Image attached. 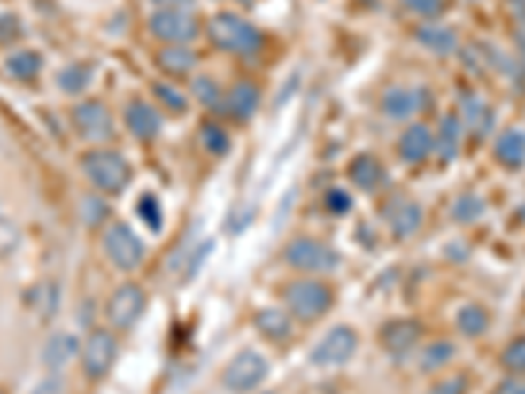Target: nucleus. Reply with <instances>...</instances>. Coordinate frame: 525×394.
<instances>
[{"label":"nucleus","instance_id":"obj_31","mask_svg":"<svg viewBox=\"0 0 525 394\" xmlns=\"http://www.w3.org/2000/svg\"><path fill=\"white\" fill-rule=\"evenodd\" d=\"M200 140H203L205 151L213 153V156H226L228 148H231V140H228L226 129L221 124H213V121H205L200 127Z\"/></svg>","mask_w":525,"mask_h":394},{"label":"nucleus","instance_id":"obj_38","mask_svg":"<svg viewBox=\"0 0 525 394\" xmlns=\"http://www.w3.org/2000/svg\"><path fill=\"white\" fill-rule=\"evenodd\" d=\"M81 219L87 221V227H100L103 219H108V205L100 197H87L81 205Z\"/></svg>","mask_w":525,"mask_h":394},{"label":"nucleus","instance_id":"obj_10","mask_svg":"<svg viewBox=\"0 0 525 394\" xmlns=\"http://www.w3.org/2000/svg\"><path fill=\"white\" fill-rule=\"evenodd\" d=\"M72 124L81 140L87 143H111L113 140V119L111 111L100 100H84L72 113Z\"/></svg>","mask_w":525,"mask_h":394},{"label":"nucleus","instance_id":"obj_15","mask_svg":"<svg viewBox=\"0 0 525 394\" xmlns=\"http://www.w3.org/2000/svg\"><path fill=\"white\" fill-rule=\"evenodd\" d=\"M397 151L405 163H423L426 158L431 156L434 151V135L426 124H410L399 143H397Z\"/></svg>","mask_w":525,"mask_h":394},{"label":"nucleus","instance_id":"obj_35","mask_svg":"<svg viewBox=\"0 0 525 394\" xmlns=\"http://www.w3.org/2000/svg\"><path fill=\"white\" fill-rule=\"evenodd\" d=\"M192 89H195L197 100H200V103H205L208 108H216V105H221V100H224V95H221V87H219V84H216V81H213L211 77L195 79Z\"/></svg>","mask_w":525,"mask_h":394},{"label":"nucleus","instance_id":"obj_5","mask_svg":"<svg viewBox=\"0 0 525 394\" xmlns=\"http://www.w3.org/2000/svg\"><path fill=\"white\" fill-rule=\"evenodd\" d=\"M81 371L87 379L92 382H100L105 379L113 366H116V358H119V339L113 336V331L108 328H95L89 331V336L81 342Z\"/></svg>","mask_w":525,"mask_h":394},{"label":"nucleus","instance_id":"obj_13","mask_svg":"<svg viewBox=\"0 0 525 394\" xmlns=\"http://www.w3.org/2000/svg\"><path fill=\"white\" fill-rule=\"evenodd\" d=\"M386 224L397 239H410L413 235H418V229L423 224V211L415 200L397 197L386 208Z\"/></svg>","mask_w":525,"mask_h":394},{"label":"nucleus","instance_id":"obj_11","mask_svg":"<svg viewBox=\"0 0 525 394\" xmlns=\"http://www.w3.org/2000/svg\"><path fill=\"white\" fill-rule=\"evenodd\" d=\"M151 32L171 45H184L200 35V21L192 16V11H163L158 8L151 16Z\"/></svg>","mask_w":525,"mask_h":394},{"label":"nucleus","instance_id":"obj_33","mask_svg":"<svg viewBox=\"0 0 525 394\" xmlns=\"http://www.w3.org/2000/svg\"><path fill=\"white\" fill-rule=\"evenodd\" d=\"M19 244H21V232H19V227H16L8 216L0 213V260L11 258V255L19 250Z\"/></svg>","mask_w":525,"mask_h":394},{"label":"nucleus","instance_id":"obj_48","mask_svg":"<svg viewBox=\"0 0 525 394\" xmlns=\"http://www.w3.org/2000/svg\"><path fill=\"white\" fill-rule=\"evenodd\" d=\"M263 394H276V392H263Z\"/></svg>","mask_w":525,"mask_h":394},{"label":"nucleus","instance_id":"obj_17","mask_svg":"<svg viewBox=\"0 0 525 394\" xmlns=\"http://www.w3.org/2000/svg\"><path fill=\"white\" fill-rule=\"evenodd\" d=\"M421 105H423V95L418 89H410V87H394L381 100L383 116H389L394 121H405V119L415 116L421 111Z\"/></svg>","mask_w":525,"mask_h":394},{"label":"nucleus","instance_id":"obj_14","mask_svg":"<svg viewBox=\"0 0 525 394\" xmlns=\"http://www.w3.org/2000/svg\"><path fill=\"white\" fill-rule=\"evenodd\" d=\"M124 119H127L129 132H132L137 140H143V143L155 140V137L160 135V127H163L160 113L152 108L151 103H145V100H132V103L127 105Z\"/></svg>","mask_w":525,"mask_h":394},{"label":"nucleus","instance_id":"obj_4","mask_svg":"<svg viewBox=\"0 0 525 394\" xmlns=\"http://www.w3.org/2000/svg\"><path fill=\"white\" fill-rule=\"evenodd\" d=\"M103 250L108 255V260L119 268V271H137L148 255V247L145 242L137 236V232L124 224V221H113L108 229H105V236H103Z\"/></svg>","mask_w":525,"mask_h":394},{"label":"nucleus","instance_id":"obj_22","mask_svg":"<svg viewBox=\"0 0 525 394\" xmlns=\"http://www.w3.org/2000/svg\"><path fill=\"white\" fill-rule=\"evenodd\" d=\"M418 42L426 50L436 53V56H450V53L457 50V35H454V29L442 27V24H426V27H421L418 29Z\"/></svg>","mask_w":525,"mask_h":394},{"label":"nucleus","instance_id":"obj_39","mask_svg":"<svg viewBox=\"0 0 525 394\" xmlns=\"http://www.w3.org/2000/svg\"><path fill=\"white\" fill-rule=\"evenodd\" d=\"M407 11L423 19H439L444 13V0H402Z\"/></svg>","mask_w":525,"mask_h":394},{"label":"nucleus","instance_id":"obj_26","mask_svg":"<svg viewBox=\"0 0 525 394\" xmlns=\"http://www.w3.org/2000/svg\"><path fill=\"white\" fill-rule=\"evenodd\" d=\"M462 113H465L467 127H470L478 137H486V135L491 132V127H494V113H491V108H489L481 97L467 95V97L462 100Z\"/></svg>","mask_w":525,"mask_h":394},{"label":"nucleus","instance_id":"obj_44","mask_svg":"<svg viewBox=\"0 0 525 394\" xmlns=\"http://www.w3.org/2000/svg\"><path fill=\"white\" fill-rule=\"evenodd\" d=\"M163 11H189L195 0H152Z\"/></svg>","mask_w":525,"mask_h":394},{"label":"nucleus","instance_id":"obj_45","mask_svg":"<svg viewBox=\"0 0 525 394\" xmlns=\"http://www.w3.org/2000/svg\"><path fill=\"white\" fill-rule=\"evenodd\" d=\"M515 42H518V48H521V56L525 58V21H521L518 29H515Z\"/></svg>","mask_w":525,"mask_h":394},{"label":"nucleus","instance_id":"obj_7","mask_svg":"<svg viewBox=\"0 0 525 394\" xmlns=\"http://www.w3.org/2000/svg\"><path fill=\"white\" fill-rule=\"evenodd\" d=\"M148 311V295L140 284L129 282V284H121L111 297H108V305H105V318L108 323L116 328V331H129L137 326V321L145 315Z\"/></svg>","mask_w":525,"mask_h":394},{"label":"nucleus","instance_id":"obj_42","mask_svg":"<svg viewBox=\"0 0 525 394\" xmlns=\"http://www.w3.org/2000/svg\"><path fill=\"white\" fill-rule=\"evenodd\" d=\"M494 394H525V376H507L505 382H499Z\"/></svg>","mask_w":525,"mask_h":394},{"label":"nucleus","instance_id":"obj_16","mask_svg":"<svg viewBox=\"0 0 525 394\" xmlns=\"http://www.w3.org/2000/svg\"><path fill=\"white\" fill-rule=\"evenodd\" d=\"M81 352V342L76 339L74 334H66V331H58L48 339L45 350H42V363L48 366V371L58 374L64 371L76 355Z\"/></svg>","mask_w":525,"mask_h":394},{"label":"nucleus","instance_id":"obj_29","mask_svg":"<svg viewBox=\"0 0 525 394\" xmlns=\"http://www.w3.org/2000/svg\"><path fill=\"white\" fill-rule=\"evenodd\" d=\"M486 213V203L478 195H462L452 205V219L457 224H475Z\"/></svg>","mask_w":525,"mask_h":394},{"label":"nucleus","instance_id":"obj_25","mask_svg":"<svg viewBox=\"0 0 525 394\" xmlns=\"http://www.w3.org/2000/svg\"><path fill=\"white\" fill-rule=\"evenodd\" d=\"M459 140H462V124L457 116H444L442 119V127H439V135L434 137V148L442 158V163H450L459 153Z\"/></svg>","mask_w":525,"mask_h":394},{"label":"nucleus","instance_id":"obj_21","mask_svg":"<svg viewBox=\"0 0 525 394\" xmlns=\"http://www.w3.org/2000/svg\"><path fill=\"white\" fill-rule=\"evenodd\" d=\"M454 323H457V331L467 339H475V336H483L491 326V313L478 305V303H467L462 305L457 315H454Z\"/></svg>","mask_w":525,"mask_h":394},{"label":"nucleus","instance_id":"obj_30","mask_svg":"<svg viewBox=\"0 0 525 394\" xmlns=\"http://www.w3.org/2000/svg\"><path fill=\"white\" fill-rule=\"evenodd\" d=\"M499 363L502 368L510 374V376H525V334L523 336H515L499 355Z\"/></svg>","mask_w":525,"mask_h":394},{"label":"nucleus","instance_id":"obj_23","mask_svg":"<svg viewBox=\"0 0 525 394\" xmlns=\"http://www.w3.org/2000/svg\"><path fill=\"white\" fill-rule=\"evenodd\" d=\"M350 179H352V184L358 189L374 192V189L381 187V182H383V168H381V163L374 156H366L363 153V156H358L350 163Z\"/></svg>","mask_w":525,"mask_h":394},{"label":"nucleus","instance_id":"obj_40","mask_svg":"<svg viewBox=\"0 0 525 394\" xmlns=\"http://www.w3.org/2000/svg\"><path fill=\"white\" fill-rule=\"evenodd\" d=\"M323 205H326V211L334 213V216H344V213L352 211V200H350V195H347L344 189H331V192H326Z\"/></svg>","mask_w":525,"mask_h":394},{"label":"nucleus","instance_id":"obj_12","mask_svg":"<svg viewBox=\"0 0 525 394\" xmlns=\"http://www.w3.org/2000/svg\"><path fill=\"white\" fill-rule=\"evenodd\" d=\"M421 336H423V326L413 318H394V321L383 323V328L378 334L381 347L394 358H402L410 350H415Z\"/></svg>","mask_w":525,"mask_h":394},{"label":"nucleus","instance_id":"obj_37","mask_svg":"<svg viewBox=\"0 0 525 394\" xmlns=\"http://www.w3.org/2000/svg\"><path fill=\"white\" fill-rule=\"evenodd\" d=\"M155 95H158V100L166 105V108H171V111H187V97L176 89V87H171V84H163V81H158L155 84Z\"/></svg>","mask_w":525,"mask_h":394},{"label":"nucleus","instance_id":"obj_1","mask_svg":"<svg viewBox=\"0 0 525 394\" xmlns=\"http://www.w3.org/2000/svg\"><path fill=\"white\" fill-rule=\"evenodd\" d=\"M208 35L216 48L236 56H258L263 48V35L234 13H216L208 24Z\"/></svg>","mask_w":525,"mask_h":394},{"label":"nucleus","instance_id":"obj_41","mask_svg":"<svg viewBox=\"0 0 525 394\" xmlns=\"http://www.w3.org/2000/svg\"><path fill=\"white\" fill-rule=\"evenodd\" d=\"M426 394H467V376L465 374H454L442 382H436Z\"/></svg>","mask_w":525,"mask_h":394},{"label":"nucleus","instance_id":"obj_9","mask_svg":"<svg viewBox=\"0 0 525 394\" xmlns=\"http://www.w3.org/2000/svg\"><path fill=\"white\" fill-rule=\"evenodd\" d=\"M358 344H360V339H358V331H355V328H350V326H336V328H331V331L315 344L310 360H313V366H318V368H339V366H344V363H350V360L355 358Z\"/></svg>","mask_w":525,"mask_h":394},{"label":"nucleus","instance_id":"obj_34","mask_svg":"<svg viewBox=\"0 0 525 394\" xmlns=\"http://www.w3.org/2000/svg\"><path fill=\"white\" fill-rule=\"evenodd\" d=\"M137 216L151 227L152 232H158V229L163 227V208H160L158 197H152V195H143V197H140V203H137Z\"/></svg>","mask_w":525,"mask_h":394},{"label":"nucleus","instance_id":"obj_50","mask_svg":"<svg viewBox=\"0 0 525 394\" xmlns=\"http://www.w3.org/2000/svg\"><path fill=\"white\" fill-rule=\"evenodd\" d=\"M0 394H5V392H3V390H0Z\"/></svg>","mask_w":525,"mask_h":394},{"label":"nucleus","instance_id":"obj_43","mask_svg":"<svg viewBox=\"0 0 525 394\" xmlns=\"http://www.w3.org/2000/svg\"><path fill=\"white\" fill-rule=\"evenodd\" d=\"M32 394H64V384H61V379L53 374V376L42 379V382L32 390Z\"/></svg>","mask_w":525,"mask_h":394},{"label":"nucleus","instance_id":"obj_8","mask_svg":"<svg viewBox=\"0 0 525 394\" xmlns=\"http://www.w3.org/2000/svg\"><path fill=\"white\" fill-rule=\"evenodd\" d=\"M268 376V360L255 350H242L231 358L224 371V387L231 394H247L258 390Z\"/></svg>","mask_w":525,"mask_h":394},{"label":"nucleus","instance_id":"obj_27","mask_svg":"<svg viewBox=\"0 0 525 394\" xmlns=\"http://www.w3.org/2000/svg\"><path fill=\"white\" fill-rule=\"evenodd\" d=\"M5 69L13 79L29 81L42 72V56L37 50H16L5 58Z\"/></svg>","mask_w":525,"mask_h":394},{"label":"nucleus","instance_id":"obj_6","mask_svg":"<svg viewBox=\"0 0 525 394\" xmlns=\"http://www.w3.org/2000/svg\"><path fill=\"white\" fill-rule=\"evenodd\" d=\"M287 263L305 274H331L339 268V252L331 244H323L313 236H297L284 252Z\"/></svg>","mask_w":525,"mask_h":394},{"label":"nucleus","instance_id":"obj_18","mask_svg":"<svg viewBox=\"0 0 525 394\" xmlns=\"http://www.w3.org/2000/svg\"><path fill=\"white\" fill-rule=\"evenodd\" d=\"M258 100H260V92L252 81H236L226 95V113L236 121H247L252 119Z\"/></svg>","mask_w":525,"mask_h":394},{"label":"nucleus","instance_id":"obj_49","mask_svg":"<svg viewBox=\"0 0 525 394\" xmlns=\"http://www.w3.org/2000/svg\"><path fill=\"white\" fill-rule=\"evenodd\" d=\"M523 219H525V208H523Z\"/></svg>","mask_w":525,"mask_h":394},{"label":"nucleus","instance_id":"obj_19","mask_svg":"<svg viewBox=\"0 0 525 394\" xmlns=\"http://www.w3.org/2000/svg\"><path fill=\"white\" fill-rule=\"evenodd\" d=\"M494 158L510 168L518 171L525 166V132L521 129H507L505 135H499L497 145H494Z\"/></svg>","mask_w":525,"mask_h":394},{"label":"nucleus","instance_id":"obj_24","mask_svg":"<svg viewBox=\"0 0 525 394\" xmlns=\"http://www.w3.org/2000/svg\"><path fill=\"white\" fill-rule=\"evenodd\" d=\"M255 328L271 342H284L292 336V318L284 311L268 308V311H260L255 315Z\"/></svg>","mask_w":525,"mask_h":394},{"label":"nucleus","instance_id":"obj_20","mask_svg":"<svg viewBox=\"0 0 525 394\" xmlns=\"http://www.w3.org/2000/svg\"><path fill=\"white\" fill-rule=\"evenodd\" d=\"M155 64H158L160 72H166L168 77H187V74L195 69L197 58H195V53H192L187 45H168V48L158 50Z\"/></svg>","mask_w":525,"mask_h":394},{"label":"nucleus","instance_id":"obj_3","mask_svg":"<svg viewBox=\"0 0 525 394\" xmlns=\"http://www.w3.org/2000/svg\"><path fill=\"white\" fill-rule=\"evenodd\" d=\"M84 176L89 184L105 195H121L132 182V166L127 158L113 151H92L81 158Z\"/></svg>","mask_w":525,"mask_h":394},{"label":"nucleus","instance_id":"obj_32","mask_svg":"<svg viewBox=\"0 0 525 394\" xmlns=\"http://www.w3.org/2000/svg\"><path fill=\"white\" fill-rule=\"evenodd\" d=\"M89 79H92L89 66H84V64H72V66H66V69L58 74V84H61L64 92L79 95V92L89 84Z\"/></svg>","mask_w":525,"mask_h":394},{"label":"nucleus","instance_id":"obj_28","mask_svg":"<svg viewBox=\"0 0 525 394\" xmlns=\"http://www.w3.org/2000/svg\"><path fill=\"white\" fill-rule=\"evenodd\" d=\"M454 355H457V350H454V344L447 342V339L431 342V344H426L423 352H421V371H423V374L442 371L444 366H450Z\"/></svg>","mask_w":525,"mask_h":394},{"label":"nucleus","instance_id":"obj_36","mask_svg":"<svg viewBox=\"0 0 525 394\" xmlns=\"http://www.w3.org/2000/svg\"><path fill=\"white\" fill-rule=\"evenodd\" d=\"M32 300H35L32 308H45V318H50V315L56 313V308H58V287L42 284V287L35 290Z\"/></svg>","mask_w":525,"mask_h":394},{"label":"nucleus","instance_id":"obj_2","mask_svg":"<svg viewBox=\"0 0 525 394\" xmlns=\"http://www.w3.org/2000/svg\"><path fill=\"white\" fill-rule=\"evenodd\" d=\"M284 305L302 323L318 321L331 311L334 290L318 279H295L284 287Z\"/></svg>","mask_w":525,"mask_h":394},{"label":"nucleus","instance_id":"obj_46","mask_svg":"<svg viewBox=\"0 0 525 394\" xmlns=\"http://www.w3.org/2000/svg\"><path fill=\"white\" fill-rule=\"evenodd\" d=\"M513 5H518V8H525V0H510Z\"/></svg>","mask_w":525,"mask_h":394},{"label":"nucleus","instance_id":"obj_47","mask_svg":"<svg viewBox=\"0 0 525 394\" xmlns=\"http://www.w3.org/2000/svg\"><path fill=\"white\" fill-rule=\"evenodd\" d=\"M242 3H255V0H242Z\"/></svg>","mask_w":525,"mask_h":394}]
</instances>
